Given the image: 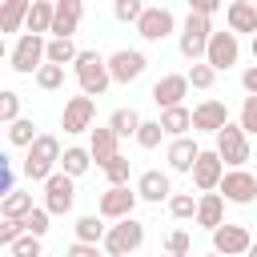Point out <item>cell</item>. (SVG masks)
<instances>
[{"label": "cell", "instance_id": "cell-1", "mask_svg": "<svg viewBox=\"0 0 257 257\" xmlns=\"http://www.w3.org/2000/svg\"><path fill=\"white\" fill-rule=\"evenodd\" d=\"M72 72H76L80 92H88V96H104L108 84H116L112 72H108V56H100L96 48H80L76 60H72Z\"/></svg>", "mask_w": 257, "mask_h": 257}, {"label": "cell", "instance_id": "cell-2", "mask_svg": "<svg viewBox=\"0 0 257 257\" xmlns=\"http://www.w3.org/2000/svg\"><path fill=\"white\" fill-rule=\"evenodd\" d=\"M60 153H64V149H60V141H56L52 133H40V137L24 149V165H20V173H24L28 181H40V185H44V181L56 173Z\"/></svg>", "mask_w": 257, "mask_h": 257}, {"label": "cell", "instance_id": "cell-3", "mask_svg": "<svg viewBox=\"0 0 257 257\" xmlns=\"http://www.w3.org/2000/svg\"><path fill=\"white\" fill-rule=\"evenodd\" d=\"M209 36H213V16H209V12H193V8H189L185 24H181V36H177L181 56H185V60H201V56H205V48H209Z\"/></svg>", "mask_w": 257, "mask_h": 257}, {"label": "cell", "instance_id": "cell-4", "mask_svg": "<svg viewBox=\"0 0 257 257\" xmlns=\"http://www.w3.org/2000/svg\"><path fill=\"white\" fill-rule=\"evenodd\" d=\"M104 253L108 257H128V253H141V245H145V225L128 213V217H116V225H108V233H104Z\"/></svg>", "mask_w": 257, "mask_h": 257}, {"label": "cell", "instance_id": "cell-5", "mask_svg": "<svg viewBox=\"0 0 257 257\" xmlns=\"http://www.w3.org/2000/svg\"><path fill=\"white\" fill-rule=\"evenodd\" d=\"M8 60H12V72H20V76H36V68L48 60V40H44V32H28V28H24V36L12 44Z\"/></svg>", "mask_w": 257, "mask_h": 257}, {"label": "cell", "instance_id": "cell-6", "mask_svg": "<svg viewBox=\"0 0 257 257\" xmlns=\"http://www.w3.org/2000/svg\"><path fill=\"white\" fill-rule=\"evenodd\" d=\"M213 149L225 157V165H245L249 161V133L241 128V120H225L213 133Z\"/></svg>", "mask_w": 257, "mask_h": 257}, {"label": "cell", "instance_id": "cell-7", "mask_svg": "<svg viewBox=\"0 0 257 257\" xmlns=\"http://www.w3.org/2000/svg\"><path fill=\"white\" fill-rule=\"evenodd\" d=\"M217 189L225 193L229 205H253L257 201V173H249L245 165H229Z\"/></svg>", "mask_w": 257, "mask_h": 257}, {"label": "cell", "instance_id": "cell-8", "mask_svg": "<svg viewBox=\"0 0 257 257\" xmlns=\"http://www.w3.org/2000/svg\"><path fill=\"white\" fill-rule=\"evenodd\" d=\"M44 205L52 209V217L72 213V205H76V177L64 173V169H56V173L44 181Z\"/></svg>", "mask_w": 257, "mask_h": 257}, {"label": "cell", "instance_id": "cell-9", "mask_svg": "<svg viewBox=\"0 0 257 257\" xmlns=\"http://www.w3.org/2000/svg\"><path fill=\"white\" fill-rule=\"evenodd\" d=\"M173 32H177V16H173L165 4H149V8L141 12V20H137V36L149 40V44H161V40L173 36Z\"/></svg>", "mask_w": 257, "mask_h": 257}, {"label": "cell", "instance_id": "cell-10", "mask_svg": "<svg viewBox=\"0 0 257 257\" xmlns=\"http://www.w3.org/2000/svg\"><path fill=\"white\" fill-rule=\"evenodd\" d=\"M205 60H209L217 72H229V68L241 60V40H237V32H233V28H225V32L213 28L209 48H205Z\"/></svg>", "mask_w": 257, "mask_h": 257}, {"label": "cell", "instance_id": "cell-11", "mask_svg": "<svg viewBox=\"0 0 257 257\" xmlns=\"http://www.w3.org/2000/svg\"><path fill=\"white\" fill-rule=\"evenodd\" d=\"M137 201H141V193L128 189V181H124V185H108V189L100 193V201H96V213H100L104 221H116V217H128V213L137 209Z\"/></svg>", "mask_w": 257, "mask_h": 257}, {"label": "cell", "instance_id": "cell-12", "mask_svg": "<svg viewBox=\"0 0 257 257\" xmlns=\"http://www.w3.org/2000/svg\"><path fill=\"white\" fill-rule=\"evenodd\" d=\"M92 116H96V104H92V96L88 92H80V96H68L64 100V112H60V128L64 133H88L92 128Z\"/></svg>", "mask_w": 257, "mask_h": 257}, {"label": "cell", "instance_id": "cell-13", "mask_svg": "<svg viewBox=\"0 0 257 257\" xmlns=\"http://www.w3.org/2000/svg\"><path fill=\"white\" fill-rule=\"evenodd\" d=\"M145 68H149V56H145L141 48H116V52L108 56V72H112L116 84H128V80L145 76Z\"/></svg>", "mask_w": 257, "mask_h": 257}, {"label": "cell", "instance_id": "cell-14", "mask_svg": "<svg viewBox=\"0 0 257 257\" xmlns=\"http://www.w3.org/2000/svg\"><path fill=\"white\" fill-rule=\"evenodd\" d=\"M225 157L217 153V149H201V157L193 161V185H197V193H205V189H217L221 185V177H225Z\"/></svg>", "mask_w": 257, "mask_h": 257}, {"label": "cell", "instance_id": "cell-15", "mask_svg": "<svg viewBox=\"0 0 257 257\" xmlns=\"http://www.w3.org/2000/svg\"><path fill=\"white\" fill-rule=\"evenodd\" d=\"M249 245H253V233H249L245 225H229V221H221V225L213 229V253L241 257V253H249Z\"/></svg>", "mask_w": 257, "mask_h": 257}, {"label": "cell", "instance_id": "cell-16", "mask_svg": "<svg viewBox=\"0 0 257 257\" xmlns=\"http://www.w3.org/2000/svg\"><path fill=\"white\" fill-rule=\"evenodd\" d=\"M189 72H165L157 84H153V104L157 108H169V104H185L189 96Z\"/></svg>", "mask_w": 257, "mask_h": 257}, {"label": "cell", "instance_id": "cell-17", "mask_svg": "<svg viewBox=\"0 0 257 257\" xmlns=\"http://www.w3.org/2000/svg\"><path fill=\"white\" fill-rule=\"evenodd\" d=\"M225 205H229V201H225V193H221V189H205V193L197 197V217H193V221H197L201 229H209V233H213V229L225 221Z\"/></svg>", "mask_w": 257, "mask_h": 257}, {"label": "cell", "instance_id": "cell-18", "mask_svg": "<svg viewBox=\"0 0 257 257\" xmlns=\"http://www.w3.org/2000/svg\"><path fill=\"white\" fill-rule=\"evenodd\" d=\"M137 193H141V201L161 205V201L173 197V181H169V173H161V169H145V173L137 177Z\"/></svg>", "mask_w": 257, "mask_h": 257}, {"label": "cell", "instance_id": "cell-19", "mask_svg": "<svg viewBox=\"0 0 257 257\" xmlns=\"http://www.w3.org/2000/svg\"><path fill=\"white\" fill-rule=\"evenodd\" d=\"M201 157V145L185 133V137H173L169 141V153H165V161H169V169L173 173H193V161Z\"/></svg>", "mask_w": 257, "mask_h": 257}, {"label": "cell", "instance_id": "cell-20", "mask_svg": "<svg viewBox=\"0 0 257 257\" xmlns=\"http://www.w3.org/2000/svg\"><path fill=\"white\" fill-rule=\"evenodd\" d=\"M225 120H229V108L221 100H213V96L193 108V133H217Z\"/></svg>", "mask_w": 257, "mask_h": 257}, {"label": "cell", "instance_id": "cell-21", "mask_svg": "<svg viewBox=\"0 0 257 257\" xmlns=\"http://www.w3.org/2000/svg\"><path fill=\"white\" fill-rule=\"evenodd\" d=\"M225 24L241 36V32H257V0H233L229 8H225Z\"/></svg>", "mask_w": 257, "mask_h": 257}, {"label": "cell", "instance_id": "cell-22", "mask_svg": "<svg viewBox=\"0 0 257 257\" xmlns=\"http://www.w3.org/2000/svg\"><path fill=\"white\" fill-rule=\"evenodd\" d=\"M84 16V0H56V20H52V36H72L80 28Z\"/></svg>", "mask_w": 257, "mask_h": 257}, {"label": "cell", "instance_id": "cell-23", "mask_svg": "<svg viewBox=\"0 0 257 257\" xmlns=\"http://www.w3.org/2000/svg\"><path fill=\"white\" fill-rule=\"evenodd\" d=\"M116 128L112 124H100V128H88V149H92V161H96V169L108 161V157H116Z\"/></svg>", "mask_w": 257, "mask_h": 257}, {"label": "cell", "instance_id": "cell-24", "mask_svg": "<svg viewBox=\"0 0 257 257\" xmlns=\"http://www.w3.org/2000/svg\"><path fill=\"white\" fill-rule=\"evenodd\" d=\"M52 20H56V0H32L24 28L28 32H52Z\"/></svg>", "mask_w": 257, "mask_h": 257}, {"label": "cell", "instance_id": "cell-25", "mask_svg": "<svg viewBox=\"0 0 257 257\" xmlns=\"http://www.w3.org/2000/svg\"><path fill=\"white\" fill-rule=\"evenodd\" d=\"M161 124H165L169 137H185V133L193 128V108H185V104H169V108H161Z\"/></svg>", "mask_w": 257, "mask_h": 257}, {"label": "cell", "instance_id": "cell-26", "mask_svg": "<svg viewBox=\"0 0 257 257\" xmlns=\"http://www.w3.org/2000/svg\"><path fill=\"white\" fill-rule=\"evenodd\" d=\"M28 8H32V0H4V8H0V32H20L24 20H28Z\"/></svg>", "mask_w": 257, "mask_h": 257}, {"label": "cell", "instance_id": "cell-27", "mask_svg": "<svg viewBox=\"0 0 257 257\" xmlns=\"http://www.w3.org/2000/svg\"><path fill=\"white\" fill-rule=\"evenodd\" d=\"M60 169H64V173H72V177H84V173L92 169V149L68 145V149L60 153Z\"/></svg>", "mask_w": 257, "mask_h": 257}, {"label": "cell", "instance_id": "cell-28", "mask_svg": "<svg viewBox=\"0 0 257 257\" xmlns=\"http://www.w3.org/2000/svg\"><path fill=\"white\" fill-rule=\"evenodd\" d=\"M28 213H32V193L8 189L4 201H0V217H28Z\"/></svg>", "mask_w": 257, "mask_h": 257}, {"label": "cell", "instance_id": "cell-29", "mask_svg": "<svg viewBox=\"0 0 257 257\" xmlns=\"http://www.w3.org/2000/svg\"><path fill=\"white\" fill-rule=\"evenodd\" d=\"M72 233H76L80 241H104V233H108V225H104V217H100V213H88V217H76V225H72Z\"/></svg>", "mask_w": 257, "mask_h": 257}, {"label": "cell", "instance_id": "cell-30", "mask_svg": "<svg viewBox=\"0 0 257 257\" xmlns=\"http://www.w3.org/2000/svg\"><path fill=\"white\" fill-rule=\"evenodd\" d=\"M36 88H44V92H56V88H64V64H56V60H44V64L36 68Z\"/></svg>", "mask_w": 257, "mask_h": 257}, {"label": "cell", "instance_id": "cell-31", "mask_svg": "<svg viewBox=\"0 0 257 257\" xmlns=\"http://www.w3.org/2000/svg\"><path fill=\"white\" fill-rule=\"evenodd\" d=\"M36 137H40V133H36V124H32L28 116H16V120L8 124V145H12V149H28Z\"/></svg>", "mask_w": 257, "mask_h": 257}, {"label": "cell", "instance_id": "cell-32", "mask_svg": "<svg viewBox=\"0 0 257 257\" xmlns=\"http://www.w3.org/2000/svg\"><path fill=\"white\" fill-rule=\"evenodd\" d=\"M213 80H217V68H213V64L205 60V56L189 64V84H193V88H201V92H209V88H213Z\"/></svg>", "mask_w": 257, "mask_h": 257}, {"label": "cell", "instance_id": "cell-33", "mask_svg": "<svg viewBox=\"0 0 257 257\" xmlns=\"http://www.w3.org/2000/svg\"><path fill=\"white\" fill-rule=\"evenodd\" d=\"M108 124L116 128V137H137V128H141V112H137V108H116V112L108 116Z\"/></svg>", "mask_w": 257, "mask_h": 257}, {"label": "cell", "instance_id": "cell-34", "mask_svg": "<svg viewBox=\"0 0 257 257\" xmlns=\"http://www.w3.org/2000/svg\"><path fill=\"white\" fill-rule=\"evenodd\" d=\"M165 205H169V217H173V221H189V217H197V197H193V193H173Z\"/></svg>", "mask_w": 257, "mask_h": 257}, {"label": "cell", "instance_id": "cell-35", "mask_svg": "<svg viewBox=\"0 0 257 257\" xmlns=\"http://www.w3.org/2000/svg\"><path fill=\"white\" fill-rule=\"evenodd\" d=\"M76 44H72V36H52L48 40V60H56V64H72L76 60Z\"/></svg>", "mask_w": 257, "mask_h": 257}, {"label": "cell", "instance_id": "cell-36", "mask_svg": "<svg viewBox=\"0 0 257 257\" xmlns=\"http://www.w3.org/2000/svg\"><path fill=\"white\" fill-rule=\"evenodd\" d=\"M8 253H12V257H40V253H44L40 233H32V229H28V233H20V237L8 245Z\"/></svg>", "mask_w": 257, "mask_h": 257}, {"label": "cell", "instance_id": "cell-37", "mask_svg": "<svg viewBox=\"0 0 257 257\" xmlns=\"http://www.w3.org/2000/svg\"><path fill=\"white\" fill-rule=\"evenodd\" d=\"M161 137H169L161 120H141V128H137V137H133V141H137L141 149H157V145H161Z\"/></svg>", "mask_w": 257, "mask_h": 257}, {"label": "cell", "instance_id": "cell-38", "mask_svg": "<svg viewBox=\"0 0 257 257\" xmlns=\"http://www.w3.org/2000/svg\"><path fill=\"white\" fill-rule=\"evenodd\" d=\"M100 169H104V177H108V185H124V181H128V173H133V161L116 153V157H108V161H104Z\"/></svg>", "mask_w": 257, "mask_h": 257}, {"label": "cell", "instance_id": "cell-39", "mask_svg": "<svg viewBox=\"0 0 257 257\" xmlns=\"http://www.w3.org/2000/svg\"><path fill=\"white\" fill-rule=\"evenodd\" d=\"M145 8H149L145 0H112V16H116L120 24H137Z\"/></svg>", "mask_w": 257, "mask_h": 257}, {"label": "cell", "instance_id": "cell-40", "mask_svg": "<svg viewBox=\"0 0 257 257\" xmlns=\"http://www.w3.org/2000/svg\"><path fill=\"white\" fill-rule=\"evenodd\" d=\"M165 253H169V257H185V253H193V237H189L185 229H173V233L165 237Z\"/></svg>", "mask_w": 257, "mask_h": 257}, {"label": "cell", "instance_id": "cell-41", "mask_svg": "<svg viewBox=\"0 0 257 257\" xmlns=\"http://www.w3.org/2000/svg\"><path fill=\"white\" fill-rule=\"evenodd\" d=\"M16 116H20V92H16V88H4V92H0V120L12 124Z\"/></svg>", "mask_w": 257, "mask_h": 257}, {"label": "cell", "instance_id": "cell-42", "mask_svg": "<svg viewBox=\"0 0 257 257\" xmlns=\"http://www.w3.org/2000/svg\"><path fill=\"white\" fill-rule=\"evenodd\" d=\"M20 233H28V221L24 217H4V225H0V249H8Z\"/></svg>", "mask_w": 257, "mask_h": 257}, {"label": "cell", "instance_id": "cell-43", "mask_svg": "<svg viewBox=\"0 0 257 257\" xmlns=\"http://www.w3.org/2000/svg\"><path fill=\"white\" fill-rule=\"evenodd\" d=\"M24 221H28V229H32V233H40V237H44V233H48V221H52V209H48V205H32V213H28Z\"/></svg>", "mask_w": 257, "mask_h": 257}, {"label": "cell", "instance_id": "cell-44", "mask_svg": "<svg viewBox=\"0 0 257 257\" xmlns=\"http://www.w3.org/2000/svg\"><path fill=\"white\" fill-rule=\"evenodd\" d=\"M237 120H241V128H245V133H257V92H249V96H245V104H241Z\"/></svg>", "mask_w": 257, "mask_h": 257}, {"label": "cell", "instance_id": "cell-45", "mask_svg": "<svg viewBox=\"0 0 257 257\" xmlns=\"http://www.w3.org/2000/svg\"><path fill=\"white\" fill-rule=\"evenodd\" d=\"M100 249H104L100 241H80V237H76V241H72V245H68L64 253H68V257H96Z\"/></svg>", "mask_w": 257, "mask_h": 257}, {"label": "cell", "instance_id": "cell-46", "mask_svg": "<svg viewBox=\"0 0 257 257\" xmlns=\"http://www.w3.org/2000/svg\"><path fill=\"white\" fill-rule=\"evenodd\" d=\"M241 88H245V92H257V64H249V68L241 72Z\"/></svg>", "mask_w": 257, "mask_h": 257}, {"label": "cell", "instance_id": "cell-47", "mask_svg": "<svg viewBox=\"0 0 257 257\" xmlns=\"http://www.w3.org/2000/svg\"><path fill=\"white\" fill-rule=\"evenodd\" d=\"M221 4H225V0H189V8H193V12H209V16H213Z\"/></svg>", "mask_w": 257, "mask_h": 257}, {"label": "cell", "instance_id": "cell-48", "mask_svg": "<svg viewBox=\"0 0 257 257\" xmlns=\"http://www.w3.org/2000/svg\"><path fill=\"white\" fill-rule=\"evenodd\" d=\"M253 60H257V32H253Z\"/></svg>", "mask_w": 257, "mask_h": 257}, {"label": "cell", "instance_id": "cell-49", "mask_svg": "<svg viewBox=\"0 0 257 257\" xmlns=\"http://www.w3.org/2000/svg\"><path fill=\"white\" fill-rule=\"evenodd\" d=\"M249 253H253V257H257V241H253V245H249Z\"/></svg>", "mask_w": 257, "mask_h": 257}, {"label": "cell", "instance_id": "cell-50", "mask_svg": "<svg viewBox=\"0 0 257 257\" xmlns=\"http://www.w3.org/2000/svg\"><path fill=\"white\" fill-rule=\"evenodd\" d=\"M253 173H257V169H253Z\"/></svg>", "mask_w": 257, "mask_h": 257}, {"label": "cell", "instance_id": "cell-51", "mask_svg": "<svg viewBox=\"0 0 257 257\" xmlns=\"http://www.w3.org/2000/svg\"><path fill=\"white\" fill-rule=\"evenodd\" d=\"M108 4H112V0H108Z\"/></svg>", "mask_w": 257, "mask_h": 257}]
</instances>
